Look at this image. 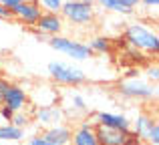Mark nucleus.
I'll return each mask as SVG.
<instances>
[{"label":"nucleus","instance_id":"nucleus-1","mask_svg":"<svg viewBox=\"0 0 159 145\" xmlns=\"http://www.w3.org/2000/svg\"><path fill=\"white\" fill-rule=\"evenodd\" d=\"M123 40L127 47L143 52V55H157L159 52V36L151 26L143 22H129L123 28Z\"/></svg>","mask_w":159,"mask_h":145},{"label":"nucleus","instance_id":"nucleus-2","mask_svg":"<svg viewBox=\"0 0 159 145\" xmlns=\"http://www.w3.org/2000/svg\"><path fill=\"white\" fill-rule=\"evenodd\" d=\"M61 16L65 22L73 26H87V24H93L97 18V6L93 0H65Z\"/></svg>","mask_w":159,"mask_h":145},{"label":"nucleus","instance_id":"nucleus-3","mask_svg":"<svg viewBox=\"0 0 159 145\" xmlns=\"http://www.w3.org/2000/svg\"><path fill=\"white\" fill-rule=\"evenodd\" d=\"M117 91L125 99H133V101H151V99L157 97V85H151L149 81H143L139 77L119 81Z\"/></svg>","mask_w":159,"mask_h":145},{"label":"nucleus","instance_id":"nucleus-4","mask_svg":"<svg viewBox=\"0 0 159 145\" xmlns=\"http://www.w3.org/2000/svg\"><path fill=\"white\" fill-rule=\"evenodd\" d=\"M48 44H51L57 52H62V55L70 57L73 61H87V59L93 57V52L87 47V43L70 39V36H65V34L51 36V39H48Z\"/></svg>","mask_w":159,"mask_h":145},{"label":"nucleus","instance_id":"nucleus-5","mask_svg":"<svg viewBox=\"0 0 159 145\" xmlns=\"http://www.w3.org/2000/svg\"><path fill=\"white\" fill-rule=\"evenodd\" d=\"M48 75L57 85H62V87H79L83 83H87L85 71L66 63H51L48 65Z\"/></svg>","mask_w":159,"mask_h":145},{"label":"nucleus","instance_id":"nucleus-6","mask_svg":"<svg viewBox=\"0 0 159 145\" xmlns=\"http://www.w3.org/2000/svg\"><path fill=\"white\" fill-rule=\"evenodd\" d=\"M40 14H43V10H40V6H39L36 0L20 2V4H16V6L10 8V16L12 18L18 20V22L24 24V26H30V28H34L36 20L40 18Z\"/></svg>","mask_w":159,"mask_h":145},{"label":"nucleus","instance_id":"nucleus-7","mask_svg":"<svg viewBox=\"0 0 159 145\" xmlns=\"http://www.w3.org/2000/svg\"><path fill=\"white\" fill-rule=\"evenodd\" d=\"M65 26H66V22L62 20V16L58 14V12H43L40 18L36 20V24H34V30L40 32V34H44L47 39H51V36L62 34Z\"/></svg>","mask_w":159,"mask_h":145},{"label":"nucleus","instance_id":"nucleus-8","mask_svg":"<svg viewBox=\"0 0 159 145\" xmlns=\"http://www.w3.org/2000/svg\"><path fill=\"white\" fill-rule=\"evenodd\" d=\"M0 105L2 107H8L10 111H24L28 109V93L22 89L20 85H14V83H10L8 85V89L4 91L2 99H0Z\"/></svg>","mask_w":159,"mask_h":145},{"label":"nucleus","instance_id":"nucleus-9","mask_svg":"<svg viewBox=\"0 0 159 145\" xmlns=\"http://www.w3.org/2000/svg\"><path fill=\"white\" fill-rule=\"evenodd\" d=\"M32 121H36L43 127H54L65 123V109L58 105H51V107H39L32 111Z\"/></svg>","mask_w":159,"mask_h":145},{"label":"nucleus","instance_id":"nucleus-10","mask_svg":"<svg viewBox=\"0 0 159 145\" xmlns=\"http://www.w3.org/2000/svg\"><path fill=\"white\" fill-rule=\"evenodd\" d=\"M99 145H127L131 139V131H119V129H109V127L95 125Z\"/></svg>","mask_w":159,"mask_h":145},{"label":"nucleus","instance_id":"nucleus-11","mask_svg":"<svg viewBox=\"0 0 159 145\" xmlns=\"http://www.w3.org/2000/svg\"><path fill=\"white\" fill-rule=\"evenodd\" d=\"M95 125L109 127V129H119V131H131V121L127 115L121 113H109V111H101L95 115Z\"/></svg>","mask_w":159,"mask_h":145},{"label":"nucleus","instance_id":"nucleus-12","mask_svg":"<svg viewBox=\"0 0 159 145\" xmlns=\"http://www.w3.org/2000/svg\"><path fill=\"white\" fill-rule=\"evenodd\" d=\"M70 145H99L97 133H95V123L83 121L70 135Z\"/></svg>","mask_w":159,"mask_h":145},{"label":"nucleus","instance_id":"nucleus-13","mask_svg":"<svg viewBox=\"0 0 159 145\" xmlns=\"http://www.w3.org/2000/svg\"><path fill=\"white\" fill-rule=\"evenodd\" d=\"M40 135L44 139H48V141L57 143V145H70L73 129L69 125H65V123H61V125H54V127H47L44 133H40Z\"/></svg>","mask_w":159,"mask_h":145},{"label":"nucleus","instance_id":"nucleus-14","mask_svg":"<svg viewBox=\"0 0 159 145\" xmlns=\"http://www.w3.org/2000/svg\"><path fill=\"white\" fill-rule=\"evenodd\" d=\"M153 123H155V119H153L149 113H139L135 121H131V135H133V137H137L141 143H143L145 141V135H147L149 127H151Z\"/></svg>","mask_w":159,"mask_h":145},{"label":"nucleus","instance_id":"nucleus-15","mask_svg":"<svg viewBox=\"0 0 159 145\" xmlns=\"http://www.w3.org/2000/svg\"><path fill=\"white\" fill-rule=\"evenodd\" d=\"M32 95H39V99H30V101H28L30 105H34V109L57 105V99H58V93L54 89H48V87H39V89H34Z\"/></svg>","mask_w":159,"mask_h":145},{"label":"nucleus","instance_id":"nucleus-16","mask_svg":"<svg viewBox=\"0 0 159 145\" xmlns=\"http://www.w3.org/2000/svg\"><path fill=\"white\" fill-rule=\"evenodd\" d=\"M95 2L99 4V8H103L105 12H111V14H117V16H131L133 8L125 6L121 0H95Z\"/></svg>","mask_w":159,"mask_h":145},{"label":"nucleus","instance_id":"nucleus-17","mask_svg":"<svg viewBox=\"0 0 159 145\" xmlns=\"http://www.w3.org/2000/svg\"><path fill=\"white\" fill-rule=\"evenodd\" d=\"M87 47L91 48V52H97V55H107V52L113 51V40L109 39L107 34H97V36H91Z\"/></svg>","mask_w":159,"mask_h":145},{"label":"nucleus","instance_id":"nucleus-18","mask_svg":"<svg viewBox=\"0 0 159 145\" xmlns=\"http://www.w3.org/2000/svg\"><path fill=\"white\" fill-rule=\"evenodd\" d=\"M24 129L12 125V123H2L0 125V141H22Z\"/></svg>","mask_w":159,"mask_h":145},{"label":"nucleus","instance_id":"nucleus-19","mask_svg":"<svg viewBox=\"0 0 159 145\" xmlns=\"http://www.w3.org/2000/svg\"><path fill=\"white\" fill-rule=\"evenodd\" d=\"M30 121H32V115L26 113V111H16V113L12 115V119H10L12 125L20 127V129H26V127L30 125Z\"/></svg>","mask_w":159,"mask_h":145},{"label":"nucleus","instance_id":"nucleus-20","mask_svg":"<svg viewBox=\"0 0 159 145\" xmlns=\"http://www.w3.org/2000/svg\"><path fill=\"white\" fill-rule=\"evenodd\" d=\"M43 12H58L61 14V8L65 4V0H36Z\"/></svg>","mask_w":159,"mask_h":145},{"label":"nucleus","instance_id":"nucleus-21","mask_svg":"<svg viewBox=\"0 0 159 145\" xmlns=\"http://www.w3.org/2000/svg\"><path fill=\"white\" fill-rule=\"evenodd\" d=\"M143 143H147V145H159V125H157V121L149 127V131H147V135H145V141Z\"/></svg>","mask_w":159,"mask_h":145},{"label":"nucleus","instance_id":"nucleus-22","mask_svg":"<svg viewBox=\"0 0 159 145\" xmlns=\"http://www.w3.org/2000/svg\"><path fill=\"white\" fill-rule=\"evenodd\" d=\"M70 107H73V111H87L85 97L79 95V93H73V95H70Z\"/></svg>","mask_w":159,"mask_h":145},{"label":"nucleus","instance_id":"nucleus-23","mask_svg":"<svg viewBox=\"0 0 159 145\" xmlns=\"http://www.w3.org/2000/svg\"><path fill=\"white\" fill-rule=\"evenodd\" d=\"M145 75H147V79H149V81H153V85H155L157 79H159V67H157V65H147Z\"/></svg>","mask_w":159,"mask_h":145},{"label":"nucleus","instance_id":"nucleus-24","mask_svg":"<svg viewBox=\"0 0 159 145\" xmlns=\"http://www.w3.org/2000/svg\"><path fill=\"white\" fill-rule=\"evenodd\" d=\"M28 145H57V143L44 139L43 135H32V137H28Z\"/></svg>","mask_w":159,"mask_h":145},{"label":"nucleus","instance_id":"nucleus-25","mask_svg":"<svg viewBox=\"0 0 159 145\" xmlns=\"http://www.w3.org/2000/svg\"><path fill=\"white\" fill-rule=\"evenodd\" d=\"M12 115H14V111H10V109H8V107H2V105H0V117H2V121L10 123Z\"/></svg>","mask_w":159,"mask_h":145},{"label":"nucleus","instance_id":"nucleus-26","mask_svg":"<svg viewBox=\"0 0 159 145\" xmlns=\"http://www.w3.org/2000/svg\"><path fill=\"white\" fill-rule=\"evenodd\" d=\"M139 4H143V6L149 8V10H155L159 6V0H139Z\"/></svg>","mask_w":159,"mask_h":145},{"label":"nucleus","instance_id":"nucleus-27","mask_svg":"<svg viewBox=\"0 0 159 145\" xmlns=\"http://www.w3.org/2000/svg\"><path fill=\"white\" fill-rule=\"evenodd\" d=\"M20 2H28V0H0V4H2L4 8H8V10H10L12 6H16V4H20Z\"/></svg>","mask_w":159,"mask_h":145},{"label":"nucleus","instance_id":"nucleus-28","mask_svg":"<svg viewBox=\"0 0 159 145\" xmlns=\"http://www.w3.org/2000/svg\"><path fill=\"white\" fill-rule=\"evenodd\" d=\"M12 16H10V10L8 8H4L2 4H0V20H10Z\"/></svg>","mask_w":159,"mask_h":145},{"label":"nucleus","instance_id":"nucleus-29","mask_svg":"<svg viewBox=\"0 0 159 145\" xmlns=\"http://www.w3.org/2000/svg\"><path fill=\"white\" fill-rule=\"evenodd\" d=\"M8 85H10V81H6V79H2V77H0V99H2L4 91L8 89Z\"/></svg>","mask_w":159,"mask_h":145},{"label":"nucleus","instance_id":"nucleus-30","mask_svg":"<svg viewBox=\"0 0 159 145\" xmlns=\"http://www.w3.org/2000/svg\"><path fill=\"white\" fill-rule=\"evenodd\" d=\"M121 2L125 4V6H129V8H133L135 10L137 6H139V0H121Z\"/></svg>","mask_w":159,"mask_h":145},{"label":"nucleus","instance_id":"nucleus-31","mask_svg":"<svg viewBox=\"0 0 159 145\" xmlns=\"http://www.w3.org/2000/svg\"><path fill=\"white\" fill-rule=\"evenodd\" d=\"M139 145H147V143H139Z\"/></svg>","mask_w":159,"mask_h":145}]
</instances>
